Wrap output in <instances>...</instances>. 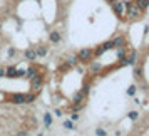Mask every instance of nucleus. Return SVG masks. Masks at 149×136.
Instances as JSON below:
<instances>
[{
    "instance_id": "423d86ee",
    "label": "nucleus",
    "mask_w": 149,
    "mask_h": 136,
    "mask_svg": "<svg viewBox=\"0 0 149 136\" xmlns=\"http://www.w3.org/2000/svg\"><path fill=\"white\" fill-rule=\"evenodd\" d=\"M24 55H25V59H27V61H30V62L37 59V52H35V49H34V47L27 49V50L24 52Z\"/></svg>"
},
{
    "instance_id": "f3484780",
    "label": "nucleus",
    "mask_w": 149,
    "mask_h": 136,
    "mask_svg": "<svg viewBox=\"0 0 149 136\" xmlns=\"http://www.w3.org/2000/svg\"><path fill=\"white\" fill-rule=\"evenodd\" d=\"M44 119H45V126H50V123H52V118H50V114H49V113H45V114H44Z\"/></svg>"
},
{
    "instance_id": "2eb2a0df",
    "label": "nucleus",
    "mask_w": 149,
    "mask_h": 136,
    "mask_svg": "<svg viewBox=\"0 0 149 136\" xmlns=\"http://www.w3.org/2000/svg\"><path fill=\"white\" fill-rule=\"evenodd\" d=\"M112 44H114V47H121L122 44H124V37H117V39H114Z\"/></svg>"
},
{
    "instance_id": "b1692460",
    "label": "nucleus",
    "mask_w": 149,
    "mask_h": 136,
    "mask_svg": "<svg viewBox=\"0 0 149 136\" xmlns=\"http://www.w3.org/2000/svg\"><path fill=\"white\" fill-rule=\"evenodd\" d=\"M3 76H5V69L0 67V77H3Z\"/></svg>"
},
{
    "instance_id": "9d476101",
    "label": "nucleus",
    "mask_w": 149,
    "mask_h": 136,
    "mask_svg": "<svg viewBox=\"0 0 149 136\" xmlns=\"http://www.w3.org/2000/svg\"><path fill=\"white\" fill-rule=\"evenodd\" d=\"M134 4L141 8V10H146V8L149 7V0H134Z\"/></svg>"
},
{
    "instance_id": "9b49d317",
    "label": "nucleus",
    "mask_w": 149,
    "mask_h": 136,
    "mask_svg": "<svg viewBox=\"0 0 149 136\" xmlns=\"http://www.w3.org/2000/svg\"><path fill=\"white\" fill-rule=\"evenodd\" d=\"M5 76L7 77H17V67L15 66H10L8 69H5Z\"/></svg>"
},
{
    "instance_id": "7ed1b4c3",
    "label": "nucleus",
    "mask_w": 149,
    "mask_h": 136,
    "mask_svg": "<svg viewBox=\"0 0 149 136\" xmlns=\"http://www.w3.org/2000/svg\"><path fill=\"white\" fill-rule=\"evenodd\" d=\"M42 86H44V76L37 74V76H34V77L30 79V88H32L34 93H39V91L42 89Z\"/></svg>"
},
{
    "instance_id": "412c9836",
    "label": "nucleus",
    "mask_w": 149,
    "mask_h": 136,
    "mask_svg": "<svg viewBox=\"0 0 149 136\" xmlns=\"http://www.w3.org/2000/svg\"><path fill=\"white\" fill-rule=\"evenodd\" d=\"M134 93H136V86L132 84V86H129V89H127V94H129V96H134Z\"/></svg>"
},
{
    "instance_id": "dca6fc26",
    "label": "nucleus",
    "mask_w": 149,
    "mask_h": 136,
    "mask_svg": "<svg viewBox=\"0 0 149 136\" xmlns=\"http://www.w3.org/2000/svg\"><path fill=\"white\" fill-rule=\"evenodd\" d=\"M64 128H65V129H74V121H72V119L64 121Z\"/></svg>"
},
{
    "instance_id": "f8f14e48",
    "label": "nucleus",
    "mask_w": 149,
    "mask_h": 136,
    "mask_svg": "<svg viewBox=\"0 0 149 136\" xmlns=\"http://www.w3.org/2000/svg\"><path fill=\"white\" fill-rule=\"evenodd\" d=\"M25 76H27L29 79H32L34 76H37V69H35V67H29L27 72H25Z\"/></svg>"
},
{
    "instance_id": "a211bd4d",
    "label": "nucleus",
    "mask_w": 149,
    "mask_h": 136,
    "mask_svg": "<svg viewBox=\"0 0 149 136\" xmlns=\"http://www.w3.org/2000/svg\"><path fill=\"white\" fill-rule=\"evenodd\" d=\"M101 67H102V66L99 64V62H94V64H92V67H91V69H92V72H99V71H101Z\"/></svg>"
},
{
    "instance_id": "a878e982",
    "label": "nucleus",
    "mask_w": 149,
    "mask_h": 136,
    "mask_svg": "<svg viewBox=\"0 0 149 136\" xmlns=\"http://www.w3.org/2000/svg\"><path fill=\"white\" fill-rule=\"evenodd\" d=\"M0 47H2V44H0Z\"/></svg>"
},
{
    "instance_id": "ddd939ff",
    "label": "nucleus",
    "mask_w": 149,
    "mask_h": 136,
    "mask_svg": "<svg viewBox=\"0 0 149 136\" xmlns=\"http://www.w3.org/2000/svg\"><path fill=\"white\" fill-rule=\"evenodd\" d=\"M77 62H79V57H77V55H70V57L67 59V64H69V66H75Z\"/></svg>"
},
{
    "instance_id": "5701e85b",
    "label": "nucleus",
    "mask_w": 149,
    "mask_h": 136,
    "mask_svg": "<svg viewBox=\"0 0 149 136\" xmlns=\"http://www.w3.org/2000/svg\"><path fill=\"white\" fill-rule=\"evenodd\" d=\"M70 119H72V121H77V119H79V114H77V113H74V114L70 116Z\"/></svg>"
},
{
    "instance_id": "aec40b11",
    "label": "nucleus",
    "mask_w": 149,
    "mask_h": 136,
    "mask_svg": "<svg viewBox=\"0 0 149 136\" xmlns=\"http://www.w3.org/2000/svg\"><path fill=\"white\" fill-rule=\"evenodd\" d=\"M134 76L137 77V79H141V77H142V69H141V67H136V71H134Z\"/></svg>"
},
{
    "instance_id": "393cba45",
    "label": "nucleus",
    "mask_w": 149,
    "mask_h": 136,
    "mask_svg": "<svg viewBox=\"0 0 149 136\" xmlns=\"http://www.w3.org/2000/svg\"><path fill=\"white\" fill-rule=\"evenodd\" d=\"M17 135H19V136H25V135H29V133H27V131H19Z\"/></svg>"
},
{
    "instance_id": "f03ea898",
    "label": "nucleus",
    "mask_w": 149,
    "mask_h": 136,
    "mask_svg": "<svg viewBox=\"0 0 149 136\" xmlns=\"http://www.w3.org/2000/svg\"><path fill=\"white\" fill-rule=\"evenodd\" d=\"M142 10L136 4H131V5H127V17L131 19V20H137L139 17H141Z\"/></svg>"
},
{
    "instance_id": "0eeeda50",
    "label": "nucleus",
    "mask_w": 149,
    "mask_h": 136,
    "mask_svg": "<svg viewBox=\"0 0 149 136\" xmlns=\"http://www.w3.org/2000/svg\"><path fill=\"white\" fill-rule=\"evenodd\" d=\"M114 12H116V15L117 17H122L124 15V4L122 2H114Z\"/></svg>"
},
{
    "instance_id": "4468645a",
    "label": "nucleus",
    "mask_w": 149,
    "mask_h": 136,
    "mask_svg": "<svg viewBox=\"0 0 149 136\" xmlns=\"http://www.w3.org/2000/svg\"><path fill=\"white\" fill-rule=\"evenodd\" d=\"M101 47L104 49V52H106V50H109V49H114V44H112V41H107V42H104Z\"/></svg>"
},
{
    "instance_id": "6e6552de",
    "label": "nucleus",
    "mask_w": 149,
    "mask_h": 136,
    "mask_svg": "<svg viewBox=\"0 0 149 136\" xmlns=\"http://www.w3.org/2000/svg\"><path fill=\"white\" fill-rule=\"evenodd\" d=\"M84 99H86V94H84L82 91H79V93H75L74 97H72V104H82Z\"/></svg>"
},
{
    "instance_id": "39448f33",
    "label": "nucleus",
    "mask_w": 149,
    "mask_h": 136,
    "mask_svg": "<svg viewBox=\"0 0 149 136\" xmlns=\"http://www.w3.org/2000/svg\"><path fill=\"white\" fill-rule=\"evenodd\" d=\"M49 39H50V42H52V44H59V42L62 41V35H61V32L52 30V32L49 34Z\"/></svg>"
},
{
    "instance_id": "1a4fd4ad",
    "label": "nucleus",
    "mask_w": 149,
    "mask_h": 136,
    "mask_svg": "<svg viewBox=\"0 0 149 136\" xmlns=\"http://www.w3.org/2000/svg\"><path fill=\"white\" fill-rule=\"evenodd\" d=\"M35 52H37V57H44V55H47L49 49L45 46H39V47L35 49Z\"/></svg>"
},
{
    "instance_id": "f257e3e1",
    "label": "nucleus",
    "mask_w": 149,
    "mask_h": 136,
    "mask_svg": "<svg viewBox=\"0 0 149 136\" xmlns=\"http://www.w3.org/2000/svg\"><path fill=\"white\" fill-rule=\"evenodd\" d=\"M77 57H79V62H91L92 57H94V50L89 47H84L82 50H79Z\"/></svg>"
},
{
    "instance_id": "20e7f679",
    "label": "nucleus",
    "mask_w": 149,
    "mask_h": 136,
    "mask_svg": "<svg viewBox=\"0 0 149 136\" xmlns=\"http://www.w3.org/2000/svg\"><path fill=\"white\" fill-rule=\"evenodd\" d=\"M8 101L14 104H24V102H27V94H12L8 97Z\"/></svg>"
},
{
    "instance_id": "4be33fe9",
    "label": "nucleus",
    "mask_w": 149,
    "mask_h": 136,
    "mask_svg": "<svg viewBox=\"0 0 149 136\" xmlns=\"http://www.w3.org/2000/svg\"><path fill=\"white\" fill-rule=\"evenodd\" d=\"M95 135H99V136H106V131H104V129H95Z\"/></svg>"
},
{
    "instance_id": "6ab92c4d",
    "label": "nucleus",
    "mask_w": 149,
    "mask_h": 136,
    "mask_svg": "<svg viewBox=\"0 0 149 136\" xmlns=\"http://www.w3.org/2000/svg\"><path fill=\"white\" fill-rule=\"evenodd\" d=\"M129 118H131L132 121H136V119L139 118V113H137V111H131V113H129Z\"/></svg>"
}]
</instances>
